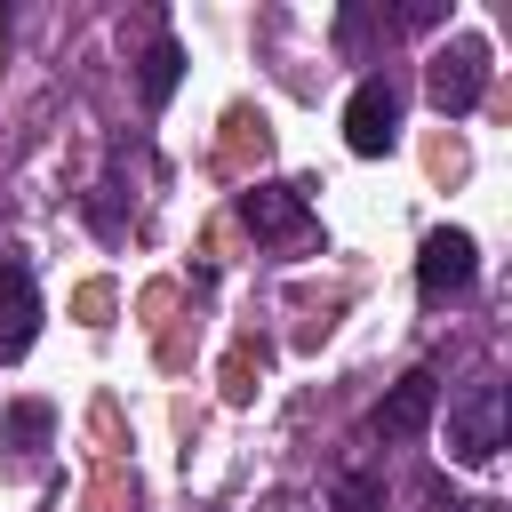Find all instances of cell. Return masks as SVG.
I'll return each mask as SVG.
<instances>
[{
  "label": "cell",
  "instance_id": "6",
  "mask_svg": "<svg viewBox=\"0 0 512 512\" xmlns=\"http://www.w3.org/2000/svg\"><path fill=\"white\" fill-rule=\"evenodd\" d=\"M240 224L256 232V240H304V192L296 184H256V192H240Z\"/></svg>",
  "mask_w": 512,
  "mask_h": 512
},
{
  "label": "cell",
  "instance_id": "8",
  "mask_svg": "<svg viewBox=\"0 0 512 512\" xmlns=\"http://www.w3.org/2000/svg\"><path fill=\"white\" fill-rule=\"evenodd\" d=\"M176 80H184V48H176V40H168V32H160V40H152V48H144V104H152V112H160V104H168V96H176Z\"/></svg>",
  "mask_w": 512,
  "mask_h": 512
},
{
  "label": "cell",
  "instance_id": "9",
  "mask_svg": "<svg viewBox=\"0 0 512 512\" xmlns=\"http://www.w3.org/2000/svg\"><path fill=\"white\" fill-rule=\"evenodd\" d=\"M48 424H56V416H48V400H16V408H8V448H40V440H48Z\"/></svg>",
  "mask_w": 512,
  "mask_h": 512
},
{
  "label": "cell",
  "instance_id": "5",
  "mask_svg": "<svg viewBox=\"0 0 512 512\" xmlns=\"http://www.w3.org/2000/svg\"><path fill=\"white\" fill-rule=\"evenodd\" d=\"M32 336H40V288H32V264L0 256V352L16 360Z\"/></svg>",
  "mask_w": 512,
  "mask_h": 512
},
{
  "label": "cell",
  "instance_id": "3",
  "mask_svg": "<svg viewBox=\"0 0 512 512\" xmlns=\"http://www.w3.org/2000/svg\"><path fill=\"white\" fill-rule=\"evenodd\" d=\"M496 448H504V392L496 384H472L456 400V416H448V456L456 464H488Z\"/></svg>",
  "mask_w": 512,
  "mask_h": 512
},
{
  "label": "cell",
  "instance_id": "2",
  "mask_svg": "<svg viewBox=\"0 0 512 512\" xmlns=\"http://www.w3.org/2000/svg\"><path fill=\"white\" fill-rule=\"evenodd\" d=\"M480 280V256H472V232H424V256H416V288H424V304H448V296H464Z\"/></svg>",
  "mask_w": 512,
  "mask_h": 512
},
{
  "label": "cell",
  "instance_id": "4",
  "mask_svg": "<svg viewBox=\"0 0 512 512\" xmlns=\"http://www.w3.org/2000/svg\"><path fill=\"white\" fill-rule=\"evenodd\" d=\"M480 88H488V48L480 40H456V48L432 56V104L440 112H472Z\"/></svg>",
  "mask_w": 512,
  "mask_h": 512
},
{
  "label": "cell",
  "instance_id": "7",
  "mask_svg": "<svg viewBox=\"0 0 512 512\" xmlns=\"http://www.w3.org/2000/svg\"><path fill=\"white\" fill-rule=\"evenodd\" d=\"M432 408H440V376H432V368H408V376L392 384V400L376 408V432H384V440H416V432L432 424Z\"/></svg>",
  "mask_w": 512,
  "mask_h": 512
},
{
  "label": "cell",
  "instance_id": "1",
  "mask_svg": "<svg viewBox=\"0 0 512 512\" xmlns=\"http://www.w3.org/2000/svg\"><path fill=\"white\" fill-rule=\"evenodd\" d=\"M344 144H352L360 160H376V152L400 144V88H392V80H360V88H352V104H344Z\"/></svg>",
  "mask_w": 512,
  "mask_h": 512
}]
</instances>
